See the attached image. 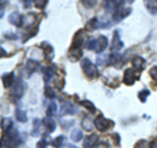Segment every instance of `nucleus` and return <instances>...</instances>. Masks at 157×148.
I'll list each match as a JSON object with an SVG mask.
<instances>
[{"mask_svg": "<svg viewBox=\"0 0 157 148\" xmlns=\"http://www.w3.org/2000/svg\"><path fill=\"white\" fill-rule=\"evenodd\" d=\"M20 135L16 127H11L6 131V135L2 139V148H16L20 144Z\"/></svg>", "mask_w": 157, "mask_h": 148, "instance_id": "nucleus-1", "label": "nucleus"}, {"mask_svg": "<svg viewBox=\"0 0 157 148\" xmlns=\"http://www.w3.org/2000/svg\"><path fill=\"white\" fill-rule=\"evenodd\" d=\"M81 68L89 79H94V77L98 76V70H97L96 64H93L89 59H82L81 60Z\"/></svg>", "mask_w": 157, "mask_h": 148, "instance_id": "nucleus-2", "label": "nucleus"}, {"mask_svg": "<svg viewBox=\"0 0 157 148\" xmlns=\"http://www.w3.org/2000/svg\"><path fill=\"white\" fill-rule=\"evenodd\" d=\"M94 127H96L98 131L105 132L107 130H110L111 127H114V121L107 119V118L100 115V117H97L96 119H94Z\"/></svg>", "mask_w": 157, "mask_h": 148, "instance_id": "nucleus-3", "label": "nucleus"}, {"mask_svg": "<svg viewBox=\"0 0 157 148\" xmlns=\"http://www.w3.org/2000/svg\"><path fill=\"white\" fill-rule=\"evenodd\" d=\"M139 79V75L137 72L134 70V68H128V70L124 71V75H123V83L126 85H134V83Z\"/></svg>", "mask_w": 157, "mask_h": 148, "instance_id": "nucleus-4", "label": "nucleus"}, {"mask_svg": "<svg viewBox=\"0 0 157 148\" xmlns=\"http://www.w3.org/2000/svg\"><path fill=\"white\" fill-rule=\"evenodd\" d=\"M131 12H132L131 8L121 7L114 14H113V21H114V22H119V21H122V20H124L127 16H130Z\"/></svg>", "mask_w": 157, "mask_h": 148, "instance_id": "nucleus-5", "label": "nucleus"}, {"mask_svg": "<svg viewBox=\"0 0 157 148\" xmlns=\"http://www.w3.org/2000/svg\"><path fill=\"white\" fill-rule=\"evenodd\" d=\"M123 0H105V9L107 12H111L114 14L118 9L123 6Z\"/></svg>", "mask_w": 157, "mask_h": 148, "instance_id": "nucleus-6", "label": "nucleus"}, {"mask_svg": "<svg viewBox=\"0 0 157 148\" xmlns=\"http://www.w3.org/2000/svg\"><path fill=\"white\" fill-rule=\"evenodd\" d=\"M122 47H123V42H122V39L119 37V32L115 30L114 34H113V39L110 43V50L113 53H117V51H119Z\"/></svg>", "mask_w": 157, "mask_h": 148, "instance_id": "nucleus-7", "label": "nucleus"}, {"mask_svg": "<svg viewBox=\"0 0 157 148\" xmlns=\"http://www.w3.org/2000/svg\"><path fill=\"white\" fill-rule=\"evenodd\" d=\"M24 92H25V85L21 79H18L16 81V84H13V89H12V96L16 98H21L24 96Z\"/></svg>", "mask_w": 157, "mask_h": 148, "instance_id": "nucleus-8", "label": "nucleus"}, {"mask_svg": "<svg viewBox=\"0 0 157 148\" xmlns=\"http://www.w3.org/2000/svg\"><path fill=\"white\" fill-rule=\"evenodd\" d=\"M8 21L14 26H22V21H24V16H21L18 12H12L8 17Z\"/></svg>", "mask_w": 157, "mask_h": 148, "instance_id": "nucleus-9", "label": "nucleus"}, {"mask_svg": "<svg viewBox=\"0 0 157 148\" xmlns=\"http://www.w3.org/2000/svg\"><path fill=\"white\" fill-rule=\"evenodd\" d=\"M42 72H43V80H45L46 85H48V83L51 81L52 76L55 75V67L54 66H47V67L43 68Z\"/></svg>", "mask_w": 157, "mask_h": 148, "instance_id": "nucleus-10", "label": "nucleus"}, {"mask_svg": "<svg viewBox=\"0 0 157 148\" xmlns=\"http://www.w3.org/2000/svg\"><path fill=\"white\" fill-rule=\"evenodd\" d=\"M39 67V63L37 60H33V59H29L25 64V73L26 76H30L32 73H34Z\"/></svg>", "mask_w": 157, "mask_h": 148, "instance_id": "nucleus-11", "label": "nucleus"}, {"mask_svg": "<svg viewBox=\"0 0 157 148\" xmlns=\"http://www.w3.org/2000/svg\"><path fill=\"white\" fill-rule=\"evenodd\" d=\"M144 64H145V60L141 56H135L134 59H132V68H134L136 72H140L141 70H143Z\"/></svg>", "mask_w": 157, "mask_h": 148, "instance_id": "nucleus-12", "label": "nucleus"}, {"mask_svg": "<svg viewBox=\"0 0 157 148\" xmlns=\"http://www.w3.org/2000/svg\"><path fill=\"white\" fill-rule=\"evenodd\" d=\"M42 47H43V50H45L46 59L48 62L52 60V59H54V53H55V51H54V47L48 42H42Z\"/></svg>", "mask_w": 157, "mask_h": 148, "instance_id": "nucleus-13", "label": "nucleus"}, {"mask_svg": "<svg viewBox=\"0 0 157 148\" xmlns=\"http://www.w3.org/2000/svg\"><path fill=\"white\" fill-rule=\"evenodd\" d=\"M43 123V126H45V129L47 132H52L54 130H55V127H56V123L55 121H54V118L52 117H46L45 119L42 121Z\"/></svg>", "mask_w": 157, "mask_h": 148, "instance_id": "nucleus-14", "label": "nucleus"}, {"mask_svg": "<svg viewBox=\"0 0 157 148\" xmlns=\"http://www.w3.org/2000/svg\"><path fill=\"white\" fill-rule=\"evenodd\" d=\"M107 43H109V41H107V38L105 36H100V38L97 39V49L96 51L100 54V53H104V50L107 47Z\"/></svg>", "mask_w": 157, "mask_h": 148, "instance_id": "nucleus-15", "label": "nucleus"}, {"mask_svg": "<svg viewBox=\"0 0 157 148\" xmlns=\"http://www.w3.org/2000/svg\"><path fill=\"white\" fill-rule=\"evenodd\" d=\"M97 140H98V136L96 134L86 136L84 139V148H94V146L97 144Z\"/></svg>", "mask_w": 157, "mask_h": 148, "instance_id": "nucleus-16", "label": "nucleus"}, {"mask_svg": "<svg viewBox=\"0 0 157 148\" xmlns=\"http://www.w3.org/2000/svg\"><path fill=\"white\" fill-rule=\"evenodd\" d=\"M2 80H3V85L6 87V88L12 87L13 83H14V75H13V72H7V73H4Z\"/></svg>", "mask_w": 157, "mask_h": 148, "instance_id": "nucleus-17", "label": "nucleus"}, {"mask_svg": "<svg viewBox=\"0 0 157 148\" xmlns=\"http://www.w3.org/2000/svg\"><path fill=\"white\" fill-rule=\"evenodd\" d=\"M60 111H62V114L71 115V114H75L76 113V107L70 102H64V103H62V106H60Z\"/></svg>", "mask_w": 157, "mask_h": 148, "instance_id": "nucleus-18", "label": "nucleus"}, {"mask_svg": "<svg viewBox=\"0 0 157 148\" xmlns=\"http://www.w3.org/2000/svg\"><path fill=\"white\" fill-rule=\"evenodd\" d=\"M144 6L151 14H157V0H144Z\"/></svg>", "mask_w": 157, "mask_h": 148, "instance_id": "nucleus-19", "label": "nucleus"}, {"mask_svg": "<svg viewBox=\"0 0 157 148\" xmlns=\"http://www.w3.org/2000/svg\"><path fill=\"white\" fill-rule=\"evenodd\" d=\"M14 115H16V119L18 122H21V123L28 122V114H26V111L22 110V109H20V107H17V109H16V111H14Z\"/></svg>", "mask_w": 157, "mask_h": 148, "instance_id": "nucleus-20", "label": "nucleus"}, {"mask_svg": "<svg viewBox=\"0 0 157 148\" xmlns=\"http://www.w3.org/2000/svg\"><path fill=\"white\" fill-rule=\"evenodd\" d=\"M81 127L86 131H90L93 129V122L90 119V117H84L81 121Z\"/></svg>", "mask_w": 157, "mask_h": 148, "instance_id": "nucleus-21", "label": "nucleus"}, {"mask_svg": "<svg viewBox=\"0 0 157 148\" xmlns=\"http://www.w3.org/2000/svg\"><path fill=\"white\" fill-rule=\"evenodd\" d=\"M82 131L80 130V129H75L72 131V134H71V139H72V142H80V140H82Z\"/></svg>", "mask_w": 157, "mask_h": 148, "instance_id": "nucleus-22", "label": "nucleus"}, {"mask_svg": "<svg viewBox=\"0 0 157 148\" xmlns=\"http://www.w3.org/2000/svg\"><path fill=\"white\" fill-rule=\"evenodd\" d=\"M98 26H100V22H98V20L96 17H93L92 20H89L86 24V29L88 30H96V29H98Z\"/></svg>", "mask_w": 157, "mask_h": 148, "instance_id": "nucleus-23", "label": "nucleus"}, {"mask_svg": "<svg viewBox=\"0 0 157 148\" xmlns=\"http://www.w3.org/2000/svg\"><path fill=\"white\" fill-rule=\"evenodd\" d=\"M80 105L81 106H84L86 110H89L90 113H96V106L93 105V102H90V101H88V100H82V101H80Z\"/></svg>", "mask_w": 157, "mask_h": 148, "instance_id": "nucleus-24", "label": "nucleus"}, {"mask_svg": "<svg viewBox=\"0 0 157 148\" xmlns=\"http://www.w3.org/2000/svg\"><path fill=\"white\" fill-rule=\"evenodd\" d=\"M64 140H66V138L63 136V135L56 136L55 139H54V140L51 142V146H52L54 148H60V147L63 146V143H64Z\"/></svg>", "mask_w": 157, "mask_h": 148, "instance_id": "nucleus-25", "label": "nucleus"}, {"mask_svg": "<svg viewBox=\"0 0 157 148\" xmlns=\"http://www.w3.org/2000/svg\"><path fill=\"white\" fill-rule=\"evenodd\" d=\"M56 110H58V105H56L55 102H51L50 105L47 106V110H46L47 117H52V115L56 113Z\"/></svg>", "mask_w": 157, "mask_h": 148, "instance_id": "nucleus-26", "label": "nucleus"}, {"mask_svg": "<svg viewBox=\"0 0 157 148\" xmlns=\"http://www.w3.org/2000/svg\"><path fill=\"white\" fill-rule=\"evenodd\" d=\"M107 62H109V55H102V54H100V55L97 56L98 66H105V64H107Z\"/></svg>", "mask_w": 157, "mask_h": 148, "instance_id": "nucleus-27", "label": "nucleus"}, {"mask_svg": "<svg viewBox=\"0 0 157 148\" xmlns=\"http://www.w3.org/2000/svg\"><path fill=\"white\" fill-rule=\"evenodd\" d=\"M39 125H41V121L38 119V118H36V119L33 121V131H32V135L36 136L39 134Z\"/></svg>", "mask_w": 157, "mask_h": 148, "instance_id": "nucleus-28", "label": "nucleus"}, {"mask_svg": "<svg viewBox=\"0 0 157 148\" xmlns=\"http://www.w3.org/2000/svg\"><path fill=\"white\" fill-rule=\"evenodd\" d=\"M86 49L88 50H96L97 49V39L90 38L86 41Z\"/></svg>", "mask_w": 157, "mask_h": 148, "instance_id": "nucleus-29", "label": "nucleus"}, {"mask_svg": "<svg viewBox=\"0 0 157 148\" xmlns=\"http://www.w3.org/2000/svg\"><path fill=\"white\" fill-rule=\"evenodd\" d=\"M34 2V7L38 8V9H43L46 6H47V3H48V0H33Z\"/></svg>", "mask_w": 157, "mask_h": 148, "instance_id": "nucleus-30", "label": "nucleus"}, {"mask_svg": "<svg viewBox=\"0 0 157 148\" xmlns=\"http://www.w3.org/2000/svg\"><path fill=\"white\" fill-rule=\"evenodd\" d=\"M12 126H13V125H12V121H11V119H8V118H3V121H2V127H3L4 131L9 130Z\"/></svg>", "mask_w": 157, "mask_h": 148, "instance_id": "nucleus-31", "label": "nucleus"}, {"mask_svg": "<svg viewBox=\"0 0 157 148\" xmlns=\"http://www.w3.org/2000/svg\"><path fill=\"white\" fill-rule=\"evenodd\" d=\"M48 144H50L48 139H47L46 136H43V138H41V140L37 143V148H47Z\"/></svg>", "mask_w": 157, "mask_h": 148, "instance_id": "nucleus-32", "label": "nucleus"}, {"mask_svg": "<svg viewBox=\"0 0 157 148\" xmlns=\"http://www.w3.org/2000/svg\"><path fill=\"white\" fill-rule=\"evenodd\" d=\"M45 95L48 98H54V97H55V91H54L50 85H46L45 87Z\"/></svg>", "mask_w": 157, "mask_h": 148, "instance_id": "nucleus-33", "label": "nucleus"}, {"mask_svg": "<svg viewBox=\"0 0 157 148\" xmlns=\"http://www.w3.org/2000/svg\"><path fill=\"white\" fill-rule=\"evenodd\" d=\"M148 96H149V91H148V89H144V91H141V92L139 93V100H140L141 102H145L147 98H148Z\"/></svg>", "mask_w": 157, "mask_h": 148, "instance_id": "nucleus-34", "label": "nucleus"}, {"mask_svg": "<svg viewBox=\"0 0 157 148\" xmlns=\"http://www.w3.org/2000/svg\"><path fill=\"white\" fill-rule=\"evenodd\" d=\"M149 147H151V144L147 140H144V139L143 140H139L135 144V148H149Z\"/></svg>", "mask_w": 157, "mask_h": 148, "instance_id": "nucleus-35", "label": "nucleus"}, {"mask_svg": "<svg viewBox=\"0 0 157 148\" xmlns=\"http://www.w3.org/2000/svg\"><path fill=\"white\" fill-rule=\"evenodd\" d=\"M81 3L84 4L86 8H93L97 4V0H81Z\"/></svg>", "mask_w": 157, "mask_h": 148, "instance_id": "nucleus-36", "label": "nucleus"}, {"mask_svg": "<svg viewBox=\"0 0 157 148\" xmlns=\"http://www.w3.org/2000/svg\"><path fill=\"white\" fill-rule=\"evenodd\" d=\"M149 75H151V77L155 81H157V66L151 68V70H149Z\"/></svg>", "mask_w": 157, "mask_h": 148, "instance_id": "nucleus-37", "label": "nucleus"}, {"mask_svg": "<svg viewBox=\"0 0 157 148\" xmlns=\"http://www.w3.org/2000/svg\"><path fill=\"white\" fill-rule=\"evenodd\" d=\"M111 138H113V140L115 142V146L119 144V135H118V134H113Z\"/></svg>", "mask_w": 157, "mask_h": 148, "instance_id": "nucleus-38", "label": "nucleus"}, {"mask_svg": "<svg viewBox=\"0 0 157 148\" xmlns=\"http://www.w3.org/2000/svg\"><path fill=\"white\" fill-rule=\"evenodd\" d=\"M72 125H73V121H70V122H62L63 129H68V126H72Z\"/></svg>", "mask_w": 157, "mask_h": 148, "instance_id": "nucleus-39", "label": "nucleus"}, {"mask_svg": "<svg viewBox=\"0 0 157 148\" xmlns=\"http://www.w3.org/2000/svg\"><path fill=\"white\" fill-rule=\"evenodd\" d=\"M94 148H109V147H107L106 143H97L94 146Z\"/></svg>", "mask_w": 157, "mask_h": 148, "instance_id": "nucleus-40", "label": "nucleus"}, {"mask_svg": "<svg viewBox=\"0 0 157 148\" xmlns=\"http://www.w3.org/2000/svg\"><path fill=\"white\" fill-rule=\"evenodd\" d=\"M7 6V0H2V13H0V16L3 17V14H4V7Z\"/></svg>", "mask_w": 157, "mask_h": 148, "instance_id": "nucleus-41", "label": "nucleus"}, {"mask_svg": "<svg viewBox=\"0 0 157 148\" xmlns=\"http://www.w3.org/2000/svg\"><path fill=\"white\" fill-rule=\"evenodd\" d=\"M149 148H157V139L152 140V143H151V147H149Z\"/></svg>", "mask_w": 157, "mask_h": 148, "instance_id": "nucleus-42", "label": "nucleus"}, {"mask_svg": "<svg viewBox=\"0 0 157 148\" xmlns=\"http://www.w3.org/2000/svg\"><path fill=\"white\" fill-rule=\"evenodd\" d=\"M64 148H77V147L73 144H67V146H64Z\"/></svg>", "mask_w": 157, "mask_h": 148, "instance_id": "nucleus-43", "label": "nucleus"}, {"mask_svg": "<svg viewBox=\"0 0 157 148\" xmlns=\"http://www.w3.org/2000/svg\"><path fill=\"white\" fill-rule=\"evenodd\" d=\"M22 2H24V6L29 7V2H30V0H22Z\"/></svg>", "mask_w": 157, "mask_h": 148, "instance_id": "nucleus-44", "label": "nucleus"}, {"mask_svg": "<svg viewBox=\"0 0 157 148\" xmlns=\"http://www.w3.org/2000/svg\"><path fill=\"white\" fill-rule=\"evenodd\" d=\"M123 2H124V3H134L135 0H123Z\"/></svg>", "mask_w": 157, "mask_h": 148, "instance_id": "nucleus-45", "label": "nucleus"}]
</instances>
